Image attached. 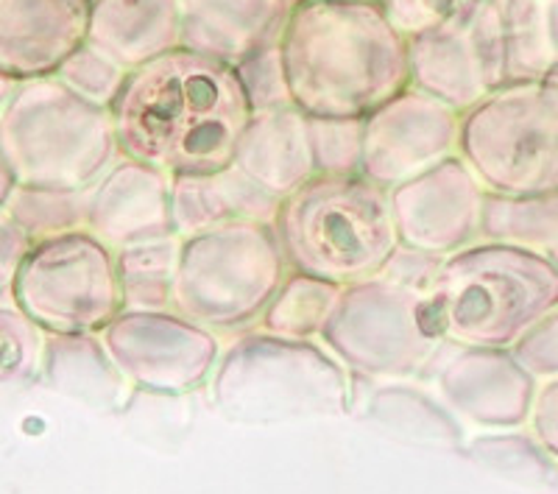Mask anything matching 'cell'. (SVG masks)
Returning a JSON list of instances; mask_svg holds the SVG:
<instances>
[{
  "label": "cell",
  "instance_id": "1",
  "mask_svg": "<svg viewBox=\"0 0 558 494\" xmlns=\"http://www.w3.org/2000/svg\"><path fill=\"white\" fill-rule=\"evenodd\" d=\"M109 109L123 157L171 177L232 165L254 115L241 70L187 48L132 70Z\"/></svg>",
  "mask_w": 558,
  "mask_h": 494
},
{
  "label": "cell",
  "instance_id": "2",
  "mask_svg": "<svg viewBox=\"0 0 558 494\" xmlns=\"http://www.w3.org/2000/svg\"><path fill=\"white\" fill-rule=\"evenodd\" d=\"M277 51L307 118H366L411 87V39L377 0H296Z\"/></svg>",
  "mask_w": 558,
  "mask_h": 494
},
{
  "label": "cell",
  "instance_id": "3",
  "mask_svg": "<svg viewBox=\"0 0 558 494\" xmlns=\"http://www.w3.org/2000/svg\"><path fill=\"white\" fill-rule=\"evenodd\" d=\"M430 302L447 341L514 349L558 311V261L511 243L477 241L441 263Z\"/></svg>",
  "mask_w": 558,
  "mask_h": 494
},
{
  "label": "cell",
  "instance_id": "4",
  "mask_svg": "<svg viewBox=\"0 0 558 494\" xmlns=\"http://www.w3.org/2000/svg\"><path fill=\"white\" fill-rule=\"evenodd\" d=\"M277 238L291 272L347 288L380 277L400 246L386 188L355 177H313L282 198Z\"/></svg>",
  "mask_w": 558,
  "mask_h": 494
},
{
  "label": "cell",
  "instance_id": "5",
  "mask_svg": "<svg viewBox=\"0 0 558 494\" xmlns=\"http://www.w3.org/2000/svg\"><path fill=\"white\" fill-rule=\"evenodd\" d=\"M0 148L17 184L89 191L121 159L112 109L57 76L20 82L0 118Z\"/></svg>",
  "mask_w": 558,
  "mask_h": 494
},
{
  "label": "cell",
  "instance_id": "6",
  "mask_svg": "<svg viewBox=\"0 0 558 494\" xmlns=\"http://www.w3.org/2000/svg\"><path fill=\"white\" fill-rule=\"evenodd\" d=\"M209 383L218 411L243 425L338 417L349 406L347 372L330 349L263 329L229 344Z\"/></svg>",
  "mask_w": 558,
  "mask_h": 494
},
{
  "label": "cell",
  "instance_id": "7",
  "mask_svg": "<svg viewBox=\"0 0 558 494\" xmlns=\"http://www.w3.org/2000/svg\"><path fill=\"white\" fill-rule=\"evenodd\" d=\"M288 274L277 229L268 224L191 234L182 238L173 311L216 336H243L257 329Z\"/></svg>",
  "mask_w": 558,
  "mask_h": 494
},
{
  "label": "cell",
  "instance_id": "8",
  "mask_svg": "<svg viewBox=\"0 0 558 494\" xmlns=\"http://www.w3.org/2000/svg\"><path fill=\"white\" fill-rule=\"evenodd\" d=\"M492 196L558 193V79H514L461 115V148Z\"/></svg>",
  "mask_w": 558,
  "mask_h": 494
},
{
  "label": "cell",
  "instance_id": "9",
  "mask_svg": "<svg viewBox=\"0 0 558 494\" xmlns=\"http://www.w3.org/2000/svg\"><path fill=\"white\" fill-rule=\"evenodd\" d=\"M445 341L430 293L411 291L386 277L343 288L322 333V344L343 366L388 381L425 374Z\"/></svg>",
  "mask_w": 558,
  "mask_h": 494
},
{
  "label": "cell",
  "instance_id": "10",
  "mask_svg": "<svg viewBox=\"0 0 558 494\" xmlns=\"http://www.w3.org/2000/svg\"><path fill=\"white\" fill-rule=\"evenodd\" d=\"M12 299L48 336L104 333L123 313L118 254L87 229L32 243Z\"/></svg>",
  "mask_w": 558,
  "mask_h": 494
},
{
  "label": "cell",
  "instance_id": "11",
  "mask_svg": "<svg viewBox=\"0 0 558 494\" xmlns=\"http://www.w3.org/2000/svg\"><path fill=\"white\" fill-rule=\"evenodd\" d=\"M506 82L502 0H470L441 26L411 39V84L461 115Z\"/></svg>",
  "mask_w": 558,
  "mask_h": 494
},
{
  "label": "cell",
  "instance_id": "12",
  "mask_svg": "<svg viewBox=\"0 0 558 494\" xmlns=\"http://www.w3.org/2000/svg\"><path fill=\"white\" fill-rule=\"evenodd\" d=\"M126 383L157 394H187L213 381L221 344L213 329L177 311H123L101 333Z\"/></svg>",
  "mask_w": 558,
  "mask_h": 494
},
{
  "label": "cell",
  "instance_id": "13",
  "mask_svg": "<svg viewBox=\"0 0 558 494\" xmlns=\"http://www.w3.org/2000/svg\"><path fill=\"white\" fill-rule=\"evenodd\" d=\"M458 148L461 112L411 84L363 118L361 173L391 191L438 162L458 157Z\"/></svg>",
  "mask_w": 558,
  "mask_h": 494
},
{
  "label": "cell",
  "instance_id": "14",
  "mask_svg": "<svg viewBox=\"0 0 558 494\" xmlns=\"http://www.w3.org/2000/svg\"><path fill=\"white\" fill-rule=\"evenodd\" d=\"M486 196L461 154L445 159L388 191L397 238L408 249L452 257L481 241Z\"/></svg>",
  "mask_w": 558,
  "mask_h": 494
},
{
  "label": "cell",
  "instance_id": "15",
  "mask_svg": "<svg viewBox=\"0 0 558 494\" xmlns=\"http://www.w3.org/2000/svg\"><path fill=\"white\" fill-rule=\"evenodd\" d=\"M433 363H438L436 383L447 406L470 422L481 427H522L531 422L539 381L511 349L445 341Z\"/></svg>",
  "mask_w": 558,
  "mask_h": 494
},
{
  "label": "cell",
  "instance_id": "16",
  "mask_svg": "<svg viewBox=\"0 0 558 494\" xmlns=\"http://www.w3.org/2000/svg\"><path fill=\"white\" fill-rule=\"evenodd\" d=\"M171 173L123 157L89 188L87 232L112 252L179 238L171 209Z\"/></svg>",
  "mask_w": 558,
  "mask_h": 494
},
{
  "label": "cell",
  "instance_id": "17",
  "mask_svg": "<svg viewBox=\"0 0 558 494\" xmlns=\"http://www.w3.org/2000/svg\"><path fill=\"white\" fill-rule=\"evenodd\" d=\"M93 0H0V73L14 82L57 76L87 43Z\"/></svg>",
  "mask_w": 558,
  "mask_h": 494
},
{
  "label": "cell",
  "instance_id": "18",
  "mask_svg": "<svg viewBox=\"0 0 558 494\" xmlns=\"http://www.w3.org/2000/svg\"><path fill=\"white\" fill-rule=\"evenodd\" d=\"M296 0H182V48L227 64L274 51Z\"/></svg>",
  "mask_w": 558,
  "mask_h": 494
},
{
  "label": "cell",
  "instance_id": "19",
  "mask_svg": "<svg viewBox=\"0 0 558 494\" xmlns=\"http://www.w3.org/2000/svg\"><path fill=\"white\" fill-rule=\"evenodd\" d=\"M232 165L277 198H288L316 177L307 115L293 104L254 109Z\"/></svg>",
  "mask_w": 558,
  "mask_h": 494
},
{
  "label": "cell",
  "instance_id": "20",
  "mask_svg": "<svg viewBox=\"0 0 558 494\" xmlns=\"http://www.w3.org/2000/svg\"><path fill=\"white\" fill-rule=\"evenodd\" d=\"M282 198L263 191L235 165L209 173H179L171 179L173 227L179 238L209 232L227 224L274 227Z\"/></svg>",
  "mask_w": 558,
  "mask_h": 494
},
{
  "label": "cell",
  "instance_id": "21",
  "mask_svg": "<svg viewBox=\"0 0 558 494\" xmlns=\"http://www.w3.org/2000/svg\"><path fill=\"white\" fill-rule=\"evenodd\" d=\"M87 43L132 73L182 48V0H93Z\"/></svg>",
  "mask_w": 558,
  "mask_h": 494
},
{
  "label": "cell",
  "instance_id": "22",
  "mask_svg": "<svg viewBox=\"0 0 558 494\" xmlns=\"http://www.w3.org/2000/svg\"><path fill=\"white\" fill-rule=\"evenodd\" d=\"M43 377L53 391L93 408L114 406L126 386V377L114 366L101 333L48 336Z\"/></svg>",
  "mask_w": 558,
  "mask_h": 494
},
{
  "label": "cell",
  "instance_id": "23",
  "mask_svg": "<svg viewBox=\"0 0 558 494\" xmlns=\"http://www.w3.org/2000/svg\"><path fill=\"white\" fill-rule=\"evenodd\" d=\"M508 82L558 76V0H502Z\"/></svg>",
  "mask_w": 558,
  "mask_h": 494
},
{
  "label": "cell",
  "instance_id": "24",
  "mask_svg": "<svg viewBox=\"0 0 558 494\" xmlns=\"http://www.w3.org/2000/svg\"><path fill=\"white\" fill-rule=\"evenodd\" d=\"M341 293L343 288L330 279L291 272L268 304V311L263 313L257 329L279 338H296V341L322 338Z\"/></svg>",
  "mask_w": 558,
  "mask_h": 494
},
{
  "label": "cell",
  "instance_id": "25",
  "mask_svg": "<svg viewBox=\"0 0 558 494\" xmlns=\"http://www.w3.org/2000/svg\"><path fill=\"white\" fill-rule=\"evenodd\" d=\"M118 254L123 311H173L182 238L137 243Z\"/></svg>",
  "mask_w": 558,
  "mask_h": 494
},
{
  "label": "cell",
  "instance_id": "26",
  "mask_svg": "<svg viewBox=\"0 0 558 494\" xmlns=\"http://www.w3.org/2000/svg\"><path fill=\"white\" fill-rule=\"evenodd\" d=\"M481 241L511 243L556 257L558 252V193L553 196H486Z\"/></svg>",
  "mask_w": 558,
  "mask_h": 494
},
{
  "label": "cell",
  "instance_id": "27",
  "mask_svg": "<svg viewBox=\"0 0 558 494\" xmlns=\"http://www.w3.org/2000/svg\"><path fill=\"white\" fill-rule=\"evenodd\" d=\"M368 419L377 422L383 431L408 442L441 444V447L450 444L456 447L461 442L456 419L441 411L430 397L408 386L377 388L375 397L368 399Z\"/></svg>",
  "mask_w": 558,
  "mask_h": 494
},
{
  "label": "cell",
  "instance_id": "28",
  "mask_svg": "<svg viewBox=\"0 0 558 494\" xmlns=\"http://www.w3.org/2000/svg\"><path fill=\"white\" fill-rule=\"evenodd\" d=\"M7 213L32 243L51 241V238L87 229L89 191L17 184V191L7 204Z\"/></svg>",
  "mask_w": 558,
  "mask_h": 494
},
{
  "label": "cell",
  "instance_id": "29",
  "mask_svg": "<svg viewBox=\"0 0 558 494\" xmlns=\"http://www.w3.org/2000/svg\"><path fill=\"white\" fill-rule=\"evenodd\" d=\"M45 341L48 333L12 297L0 299V386H23L39 377Z\"/></svg>",
  "mask_w": 558,
  "mask_h": 494
},
{
  "label": "cell",
  "instance_id": "30",
  "mask_svg": "<svg viewBox=\"0 0 558 494\" xmlns=\"http://www.w3.org/2000/svg\"><path fill=\"white\" fill-rule=\"evenodd\" d=\"M316 177H355L363 168V118H307Z\"/></svg>",
  "mask_w": 558,
  "mask_h": 494
},
{
  "label": "cell",
  "instance_id": "31",
  "mask_svg": "<svg viewBox=\"0 0 558 494\" xmlns=\"http://www.w3.org/2000/svg\"><path fill=\"white\" fill-rule=\"evenodd\" d=\"M126 76L129 73L121 64L89 43H84L57 73L59 82L68 84L73 93H78V96L93 104H101V107H112Z\"/></svg>",
  "mask_w": 558,
  "mask_h": 494
},
{
  "label": "cell",
  "instance_id": "32",
  "mask_svg": "<svg viewBox=\"0 0 558 494\" xmlns=\"http://www.w3.org/2000/svg\"><path fill=\"white\" fill-rule=\"evenodd\" d=\"M391 20V26L408 39L418 37V34L430 32V28L441 26L445 20L461 12L470 0H377Z\"/></svg>",
  "mask_w": 558,
  "mask_h": 494
},
{
  "label": "cell",
  "instance_id": "33",
  "mask_svg": "<svg viewBox=\"0 0 558 494\" xmlns=\"http://www.w3.org/2000/svg\"><path fill=\"white\" fill-rule=\"evenodd\" d=\"M445 261L447 257H436V254L408 249L400 243V246L393 249L391 257H388L380 277L391 279V282H397V286L402 288H411V291L430 293Z\"/></svg>",
  "mask_w": 558,
  "mask_h": 494
},
{
  "label": "cell",
  "instance_id": "34",
  "mask_svg": "<svg viewBox=\"0 0 558 494\" xmlns=\"http://www.w3.org/2000/svg\"><path fill=\"white\" fill-rule=\"evenodd\" d=\"M531 427L536 444H539L545 456L558 467V377L556 381L542 383L536 399H533Z\"/></svg>",
  "mask_w": 558,
  "mask_h": 494
},
{
  "label": "cell",
  "instance_id": "35",
  "mask_svg": "<svg viewBox=\"0 0 558 494\" xmlns=\"http://www.w3.org/2000/svg\"><path fill=\"white\" fill-rule=\"evenodd\" d=\"M32 241L26 232L12 221L7 209H0V299L12 297L14 277L26 261Z\"/></svg>",
  "mask_w": 558,
  "mask_h": 494
},
{
  "label": "cell",
  "instance_id": "36",
  "mask_svg": "<svg viewBox=\"0 0 558 494\" xmlns=\"http://www.w3.org/2000/svg\"><path fill=\"white\" fill-rule=\"evenodd\" d=\"M14 191H17V179H14V171H12V165H9L7 154H3V148H0V209H7L9 198H12Z\"/></svg>",
  "mask_w": 558,
  "mask_h": 494
},
{
  "label": "cell",
  "instance_id": "37",
  "mask_svg": "<svg viewBox=\"0 0 558 494\" xmlns=\"http://www.w3.org/2000/svg\"><path fill=\"white\" fill-rule=\"evenodd\" d=\"M17 87H20V82H14V79H9V76H3V73H0V118H3V112H7L9 101L14 98Z\"/></svg>",
  "mask_w": 558,
  "mask_h": 494
},
{
  "label": "cell",
  "instance_id": "38",
  "mask_svg": "<svg viewBox=\"0 0 558 494\" xmlns=\"http://www.w3.org/2000/svg\"><path fill=\"white\" fill-rule=\"evenodd\" d=\"M556 322H558V311H556Z\"/></svg>",
  "mask_w": 558,
  "mask_h": 494
},
{
  "label": "cell",
  "instance_id": "39",
  "mask_svg": "<svg viewBox=\"0 0 558 494\" xmlns=\"http://www.w3.org/2000/svg\"><path fill=\"white\" fill-rule=\"evenodd\" d=\"M556 261H558V252H556Z\"/></svg>",
  "mask_w": 558,
  "mask_h": 494
},
{
  "label": "cell",
  "instance_id": "40",
  "mask_svg": "<svg viewBox=\"0 0 558 494\" xmlns=\"http://www.w3.org/2000/svg\"><path fill=\"white\" fill-rule=\"evenodd\" d=\"M553 79H558V76H553Z\"/></svg>",
  "mask_w": 558,
  "mask_h": 494
}]
</instances>
